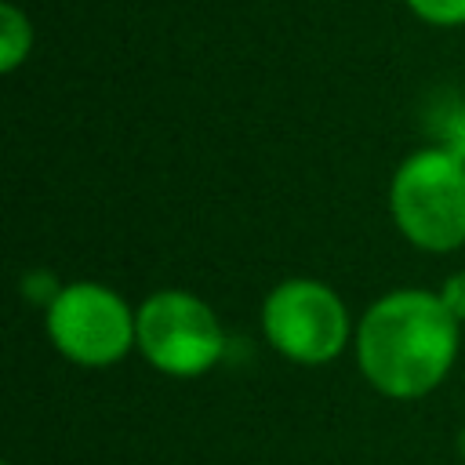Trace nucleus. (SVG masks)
<instances>
[{"mask_svg":"<svg viewBox=\"0 0 465 465\" xmlns=\"http://www.w3.org/2000/svg\"><path fill=\"white\" fill-rule=\"evenodd\" d=\"M421 127L429 134V145L465 163V91H454V87L436 91L421 113Z\"/></svg>","mask_w":465,"mask_h":465,"instance_id":"423d86ee","label":"nucleus"},{"mask_svg":"<svg viewBox=\"0 0 465 465\" xmlns=\"http://www.w3.org/2000/svg\"><path fill=\"white\" fill-rule=\"evenodd\" d=\"M265 341L291 363L323 367L349 345L352 320L341 294L312 276H291L276 283L262 302Z\"/></svg>","mask_w":465,"mask_h":465,"instance_id":"20e7f679","label":"nucleus"},{"mask_svg":"<svg viewBox=\"0 0 465 465\" xmlns=\"http://www.w3.org/2000/svg\"><path fill=\"white\" fill-rule=\"evenodd\" d=\"M458 454H461V461H465V429L458 432Z\"/></svg>","mask_w":465,"mask_h":465,"instance_id":"9b49d317","label":"nucleus"},{"mask_svg":"<svg viewBox=\"0 0 465 465\" xmlns=\"http://www.w3.org/2000/svg\"><path fill=\"white\" fill-rule=\"evenodd\" d=\"M62 291V283L51 276V272H44V269H36V272H25L22 276V294L25 298H33V302H44V309L54 302V294Z\"/></svg>","mask_w":465,"mask_h":465,"instance_id":"9d476101","label":"nucleus"},{"mask_svg":"<svg viewBox=\"0 0 465 465\" xmlns=\"http://www.w3.org/2000/svg\"><path fill=\"white\" fill-rule=\"evenodd\" d=\"M440 302L447 305V312L458 320V323H465V269H458V272H450L443 283H440Z\"/></svg>","mask_w":465,"mask_h":465,"instance_id":"1a4fd4ad","label":"nucleus"},{"mask_svg":"<svg viewBox=\"0 0 465 465\" xmlns=\"http://www.w3.org/2000/svg\"><path fill=\"white\" fill-rule=\"evenodd\" d=\"M33 40H36V29L29 15L15 0H4L0 4V73H15L33 54Z\"/></svg>","mask_w":465,"mask_h":465,"instance_id":"0eeeda50","label":"nucleus"},{"mask_svg":"<svg viewBox=\"0 0 465 465\" xmlns=\"http://www.w3.org/2000/svg\"><path fill=\"white\" fill-rule=\"evenodd\" d=\"M461 323L436 291L396 287L356 320L352 349L367 385L389 400L429 396L454 367Z\"/></svg>","mask_w":465,"mask_h":465,"instance_id":"f257e3e1","label":"nucleus"},{"mask_svg":"<svg viewBox=\"0 0 465 465\" xmlns=\"http://www.w3.org/2000/svg\"><path fill=\"white\" fill-rule=\"evenodd\" d=\"M407 11L432 25V29H461L465 25V0H403Z\"/></svg>","mask_w":465,"mask_h":465,"instance_id":"6e6552de","label":"nucleus"},{"mask_svg":"<svg viewBox=\"0 0 465 465\" xmlns=\"http://www.w3.org/2000/svg\"><path fill=\"white\" fill-rule=\"evenodd\" d=\"M389 211L400 236L418 251L465 247V163L436 145L414 149L389 182Z\"/></svg>","mask_w":465,"mask_h":465,"instance_id":"f03ea898","label":"nucleus"},{"mask_svg":"<svg viewBox=\"0 0 465 465\" xmlns=\"http://www.w3.org/2000/svg\"><path fill=\"white\" fill-rule=\"evenodd\" d=\"M134 349L171 378H196L225 356L214 309L182 287H160L134 309Z\"/></svg>","mask_w":465,"mask_h":465,"instance_id":"7ed1b4c3","label":"nucleus"},{"mask_svg":"<svg viewBox=\"0 0 465 465\" xmlns=\"http://www.w3.org/2000/svg\"><path fill=\"white\" fill-rule=\"evenodd\" d=\"M51 345L80 367H113L134 349V309L105 283H62L44 309Z\"/></svg>","mask_w":465,"mask_h":465,"instance_id":"39448f33","label":"nucleus"}]
</instances>
